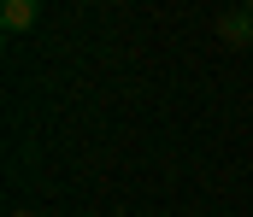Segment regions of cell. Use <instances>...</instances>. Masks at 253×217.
Masks as SVG:
<instances>
[{
    "label": "cell",
    "mask_w": 253,
    "mask_h": 217,
    "mask_svg": "<svg viewBox=\"0 0 253 217\" xmlns=\"http://www.w3.org/2000/svg\"><path fill=\"white\" fill-rule=\"evenodd\" d=\"M18 217H30V212H18Z\"/></svg>",
    "instance_id": "3"
},
{
    "label": "cell",
    "mask_w": 253,
    "mask_h": 217,
    "mask_svg": "<svg viewBox=\"0 0 253 217\" xmlns=\"http://www.w3.org/2000/svg\"><path fill=\"white\" fill-rule=\"evenodd\" d=\"M36 18H42V0H0V24H6V35H24Z\"/></svg>",
    "instance_id": "1"
},
{
    "label": "cell",
    "mask_w": 253,
    "mask_h": 217,
    "mask_svg": "<svg viewBox=\"0 0 253 217\" xmlns=\"http://www.w3.org/2000/svg\"><path fill=\"white\" fill-rule=\"evenodd\" d=\"M218 35L224 41H253V12H224L218 18Z\"/></svg>",
    "instance_id": "2"
}]
</instances>
